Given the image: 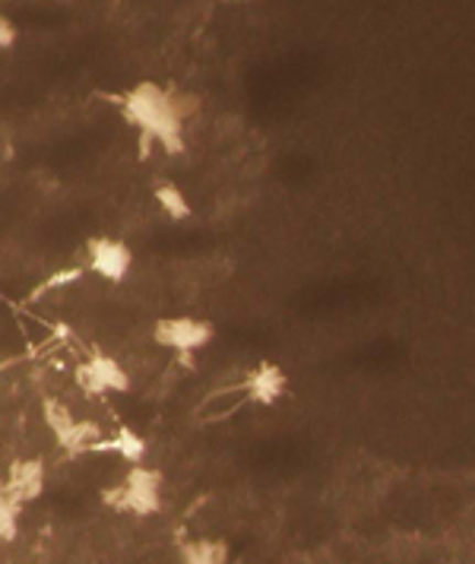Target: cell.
<instances>
[{
	"mask_svg": "<svg viewBox=\"0 0 475 564\" xmlns=\"http://www.w3.org/2000/svg\"><path fill=\"white\" fill-rule=\"evenodd\" d=\"M125 115L147 140H155L169 155L184 153V118L191 115V99L177 96L159 83H137L125 99Z\"/></svg>",
	"mask_w": 475,
	"mask_h": 564,
	"instance_id": "1",
	"label": "cell"
},
{
	"mask_svg": "<svg viewBox=\"0 0 475 564\" xmlns=\"http://www.w3.org/2000/svg\"><path fill=\"white\" fill-rule=\"evenodd\" d=\"M162 473L147 463L130 466L121 486L105 488V505L133 517H155L162 511Z\"/></svg>",
	"mask_w": 475,
	"mask_h": 564,
	"instance_id": "2",
	"label": "cell"
},
{
	"mask_svg": "<svg viewBox=\"0 0 475 564\" xmlns=\"http://www.w3.org/2000/svg\"><path fill=\"white\" fill-rule=\"evenodd\" d=\"M216 336V327L203 317H191V314H177V317H162L155 321L152 339L162 349H172L181 359H191L194 352L206 349Z\"/></svg>",
	"mask_w": 475,
	"mask_h": 564,
	"instance_id": "3",
	"label": "cell"
},
{
	"mask_svg": "<svg viewBox=\"0 0 475 564\" xmlns=\"http://www.w3.org/2000/svg\"><path fill=\"white\" fill-rule=\"evenodd\" d=\"M76 381L86 387L89 393H127L130 390V375L125 365L108 356H93L86 365H79Z\"/></svg>",
	"mask_w": 475,
	"mask_h": 564,
	"instance_id": "4",
	"label": "cell"
},
{
	"mask_svg": "<svg viewBox=\"0 0 475 564\" xmlns=\"http://www.w3.org/2000/svg\"><path fill=\"white\" fill-rule=\"evenodd\" d=\"M89 267H93V273H99L101 280L125 282L130 267H133V254L118 238H96L89 245Z\"/></svg>",
	"mask_w": 475,
	"mask_h": 564,
	"instance_id": "5",
	"label": "cell"
},
{
	"mask_svg": "<svg viewBox=\"0 0 475 564\" xmlns=\"http://www.w3.org/2000/svg\"><path fill=\"white\" fill-rule=\"evenodd\" d=\"M285 387H289L285 371L276 361H260L245 381V393H248L250 403H257V406H273V403L282 400Z\"/></svg>",
	"mask_w": 475,
	"mask_h": 564,
	"instance_id": "6",
	"label": "cell"
},
{
	"mask_svg": "<svg viewBox=\"0 0 475 564\" xmlns=\"http://www.w3.org/2000/svg\"><path fill=\"white\" fill-rule=\"evenodd\" d=\"M3 488H7V495H10L13 501H20V505L32 501V498L45 488V469H42V463H35V460L13 463Z\"/></svg>",
	"mask_w": 475,
	"mask_h": 564,
	"instance_id": "7",
	"label": "cell"
},
{
	"mask_svg": "<svg viewBox=\"0 0 475 564\" xmlns=\"http://www.w3.org/2000/svg\"><path fill=\"white\" fill-rule=\"evenodd\" d=\"M93 451H111V454H118L121 460L130 463V466H140V463L147 460V454H150V444H147V437L137 435L133 429H118L111 441H96L93 444Z\"/></svg>",
	"mask_w": 475,
	"mask_h": 564,
	"instance_id": "8",
	"label": "cell"
},
{
	"mask_svg": "<svg viewBox=\"0 0 475 564\" xmlns=\"http://www.w3.org/2000/svg\"><path fill=\"white\" fill-rule=\"evenodd\" d=\"M231 552L223 539H191L181 545V564H228Z\"/></svg>",
	"mask_w": 475,
	"mask_h": 564,
	"instance_id": "9",
	"label": "cell"
},
{
	"mask_svg": "<svg viewBox=\"0 0 475 564\" xmlns=\"http://www.w3.org/2000/svg\"><path fill=\"white\" fill-rule=\"evenodd\" d=\"M155 204L162 206V213L169 219H175V223H184V219L194 216V206H191L187 194L177 187L175 181H159L155 184Z\"/></svg>",
	"mask_w": 475,
	"mask_h": 564,
	"instance_id": "10",
	"label": "cell"
},
{
	"mask_svg": "<svg viewBox=\"0 0 475 564\" xmlns=\"http://www.w3.org/2000/svg\"><path fill=\"white\" fill-rule=\"evenodd\" d=\"M20 511H23V505L13 501L7 495L3 482H0V542H10V539L17 536V530H20Z\"/></svg>",
	"mask_w": 475,
	"mask_h": 564,
	"instance_id": "11",
	"label": "cell"
},
{
	"mask_svg": "<svg viewBox=\"0 0 475 564\" xmlns=\"http://www.w3.org/2000/svg\"><path fill=\"white\" fill-rule=\"evenodd\" d=\"M17 42V29H13V23L0 13V48H10Z\"/></svg>",
	"mask_w": 475,
	"mask_h": 564,
	"instance_id": "12",
	"label": "cell"
}]
</instances>
